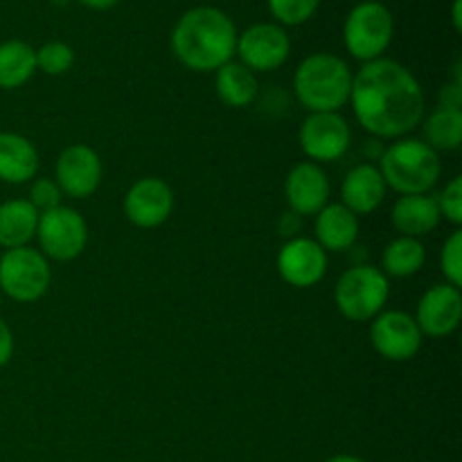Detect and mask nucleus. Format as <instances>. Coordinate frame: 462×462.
<instances>
[{
    "label": "nucleus",
    "mask_w": 462,
    "mask_h": 462,
    "mask_svg": "<svg viewBox=\"0 0 462 462\" xmlns=\"http://www.w3.org/2000/svg\"><path fill=\"white\" fill-rule=\"evenodd\" d=\"M356 122L374 138H406L427 113L418 77L393 59H374L352 77L350 102Z\"/></svg>",
    "instance_id": "f257e3e1"
},
{
    "label": "nucleus",
    "mask_w": 462,
    "mask_h": 462,
    "mask_svg": "<svg viewBox=\"0 0 462 462\" xmlns=\"http://www.w3.org/2000/svg\"><path fill=\"white\" fill-rule=\"evenodd\" d=\"M237 30L233 18L217 7H194L171 30V52L194 72H217L233 61Z\"/></svg>",
    "instance_id": "f03ea898"
},
{
    "label": "nucleus",
    "mask_w": 462,
    "mask_h": 462,
    "mask_svg": "<svg viewBox=\"0 0 462 462\" xmlns=\"http://www.w3.org/2000/svg\"><path fill=\"white\" fill-rule=\"evenodd\" d=\"M352 70L329 52L310 54L293 75V93L310 113H338L350 102Z\"/></svg>",
    "instance_id": "7ed1b4c3"
},
{
    "label": "nucleus",
    "mask_w": 462,
    "mask_h": 462,
    "mask_svg": "<svg viewBox=\"0 0 462 462\" xmlns=\"http://www.w3.org/2000/svg\"><path fill=\"white\" fill-rule=\"evenodd\" d=\"M379 171L391 189L402 197L429 194L442 174L440 153L433 152L424 140L400 138L383 149Z\"/></svg>",
    "instance_id": "20e7f679"
},
{
    "label": "nucleus",
    "mask_w": 462,
    "mask_h": 462,
    "mask_svg": "<svg viewBox=\"0 0 462 462\" xmlns=\"http://www.w3.org/2000/svg\"><path fill=\"white\" fill-rule=\"evenodd\" d=\"M391 298V280L373 264H355L338 278L334 302L343 319L368 323L377 319Z\"/></svg>",
    "instance_id": "39448f33"
},
{
    "label": "nucleus",
    "mask_w": 462,
    "mask_h": 462,
    "mask_svg": "<svg viewBox=\"0 0 462 462\" xmlns=\"http://www.w3.org/2000/svg\"><path fill=\"white\" fill-rule=\"evenodd\" d=\"M395 34V21L391 9L379 0H364L356 5L343 25V41L347 52L368 63L382 59Z\"/></svg>",
    "instance_id": "423d86ee"
},
{
    "label": "nucleus",
    "mask_w": 462,
    "mask_h": 462,
    "mask_svg": "<svg viewBox=\"0 0 462 462\" xmlns=\"http://www.w3.org/2000/svg\"><path fill=\"white\" fill-rule=\"evenodd\" d=\"M52 282L48 257L32 246L12 248L0 255V291L16 302H36Z\"/></svg>",
    "instance_id": "0eeeda50"
},
{
    "label": "nucleus",
    "mask_w": 462,
    "mask_h": 462,
    "mask_svg": "<svg viewBox=\"0 0 462 462\" xmlns=\"http://www.w3.org/2000/svg\"><path fill=\"white\" fill-rule=\"evenodd\" d=\"M36 237L41 253L48 260L72 262L88 244V226L75 208L59 206L54 210L41 212Z\"/></svg>",
    "instance_id": "6e6552de"
},
{
    "label": "nucleus",
    "mask_w": 462,
    "mask_h": 462,
    "mask_svg": "<svg viewBox=\"0 0 462 462\" xmlns=\"http://www.w3.org/2000/svg\"><path fill=\"white\" fill-rule=\"evenodd\" d=\"M235 54L253 72L278 70L291 54V41L278 23H255L237 34Z\"/></svg>",
    "instance_id": "1a4fd4ad"
},
{
    "label": "nucleus",
    "mask_w": 462,
    "mask_h": 462,
    "mask_svg": "<svg viewBox=\"0 0 462 462\" xmlns=\"http://www.w3.org/2000/svg\"><path fill=\"white\" fill-rule=\"evenodd\" d=\"M300 147L311 162H334L347 153L352 131L341 113H310L300 126Z\"/></svg>",
    "instance_id": "9d476101"
},
{
    "label": "nucleus",
    "mask_w": 462,
    "mask_h": 462,
    "mask_svg": "<svg viewBox=\"0 0 462 462\" xmlns=\"http://www.w3.org/2000/svg\"><path fill=\"white\" fill-rule=\"evenodd\" d=\"M370 341L379 356L395 364L411 361L422 347V332L411 314L400 310H383L377 319H373Z\"/></svg>",
    "instance_id": "9b49d317"
},
{
    "label": "nucleus",
    "mask_w": 462,
    "mask_h": 462,
    "mask_svg": "<svg viewBox=\"0 0 462 462\" xmlns=\"http://www.w3.org/2000/svg\"><path fill=\"white\" fill-rule=\"evenodd\" d=\"M54 180L70 199H88L102 183V161L88 144H70L54 165Z\"/></svg>",
    "instance_id": "f8f14e48"
},
{
    "label": "nucleus",
    "mask_w": 462,
    "mask_h": 462,
    "mask_svg": "<svg viewBox=\"0 0 462 462\" xmlns=\"http://www.w3.org/2000/svg\"><path fill=\"white\" fill-rule=\"evenodd\" d=\"M174 212V192L170 183L156 176L135 180L125 194V215L138 228H158Z\"/></svg>",
    "instance_id": "ddd939ff"
},
{
    "label": "nucleus",
    "mask_w": 462,
    "mask_h": 462,
    "mask_svg": "<svg viewBox=\"0 0 462 462\" xmlns=\"http://www.w3.org/2000/svg\"><path fill=\"white\" fill-rule=\"evenodd\" d=\"M328 253L311 237H293L280 248L278 273L296 289H310L328 273Z\"/></svg>",
    "instance_id": "4468645a"
},
{
    "label": "nucleus",
    "mask_w": 462,
    "mask_h": 462,
    "mask_svg": "<svg viewBox=\"0 0 462 462\" xmlns=\"http://www.w3.org/2000/svg\"><path fill=\"white\" fill-rule=\"evenodd\" d=\"M415 323H418L422 337L445 338L458 329L462 320V296L460 289L451 284H433L418 302L415 311Z\"/></svg>",
    "instance_id": "2eb2a0df"
},
{
    "label": "nucleus",
    "mask_w": 462,
    "mask_h": 462,
    "mask_svg": "<svg viewBox=\"0 0 462 462\" xmlns=\"http://www.w3.org/2000/svg\"><path fill=\"white\" fill-rule=\"evenodd\" d=\"M329 179L316 162H298L284 180V197L293 215H319L329 203Z\"/></svg>",
    "instance_id": "dca6fc26"
},
{
    "label": "nucleus",
    "mask_w": 462,
    "mask_h": 462,
    "mask_svg": "<svg viewBox=\"0 0 462 462\" xmlns=\"http://www.w3.org/2000/svg\"><path fill=\"white\" fill-rule=\"evenodd\" d=\"M388 185L383 180L379 167L370 165V162H361V165L352 167L346 174L341 185V199L343 206L356 217L373 215L383 201H386Z\"/></svg>",
    "instance_id": "f3484780"
},
{
    "label": "nucleus",
    "mask_w": 462,
    "mask_h": 462,
    "mask_svg": "<svg viewBox=\"0 0 462 462\" xmlns=\"http://www.w3.org/2000/svg\"><path fill=\"white\" fill-rule=\"evenodd\" d=\"M440 210H438L436 197L429 194H411L400 197L393 206L391 221L402 237L422 239L424 235L433 233L440 224Z\"/></svg>",
    "instance_id": "a211bd4d"
},
{
    "label": "nucleus",
    "mask_w": 462,
    "mask_h": 462,
    "mask_svg": "<svg viewBox=\"0 0 462 462\" xmlns=\"http://www.w3.org/2000/svg\"><path fill=\"white\" fill-rule=\"evenodd\" d=\"M316 242L325 253H341L355 246L359 237V217L347 210L343 203H328L316 215Z\"/></svg>",
    "instance_id": "6ab92c4d"
},
{
    "label": "nucleus",
    "mask_w": 462,
    "mask_h": 462,
    "mask_svg": "<svg viewBox=\"0 0 462 462\" xmlns=\"http://www.w3.org/2000/svg\"><path fill=\"white\" fill-rule=\"evenodd\" d=\"M39 171V152L21 134H0V180L9 185L30 183Z\"/></svg>",
    "instance_id": "aec40b11"
},
{
    "label": "nucleus",
    "mask_w": 462,
    "mask_h": 462,
    "mask_svg": "<svg viewBox=\"0 0 462 462\" xmlns=\"http://www.w3.org/2000/svg\"><path fill=\"white\" fill-rule=\"evenodd\" d=\"M39 228V210L27 199L0 203V248L30 246Z\"/></svg>",
    "instance_id": "412c9836"
},
{
    "label": "nucleus",
    "mask_w": 462,
    "mask_h": 462,
    "mask_svg": "<svg viewBox=\"0 0 462 462\" xmlns=\"http://www.w3.org/2000/svg\"><path fill=\"white\" fill-rule=\"evenodd\" d=\"M215 88L221 102L230 108H246L251 106L260 93L255 72L248 70L239 61H228L217 70Z\"/></svg>",
    "instance_id": "4be33fe9"
},
{
    "label": "nucleus",
    "mask_w": 462,
    "mask_h": 462,
    "mask_svg": "<svg viewBox=\"0 0 462 462\" xmlns=\"http://www.w3.org/2000/svg\"><path fill=\"white\" fill-rule=\"evenodd\" d=\"M36 72V50L25 41L0 43V88L14 90L25 86Z\"/></svg>",
    "instance_id": "5701e85b"
},
{
    "label": "nucleus",
    "mask_w": 462,
    "mask_h": 462,
    "mask_svg": "<svg viewBox=\"0 0 462 462\" xmlns=\"http://www.w3.org/2000/svg\"><path fill=\"white\" fill-rule=\"evenodd\" d=\"M427 262V248L420 239L397 237L383 248L382 253V273L386 278H411L420 273Z\"/></svg>",
    "instance_id": "b1692460"
},
{
    "label": "nucleus",
    "mask_w": 462,
    "mask_h": 462,
    "mask_svg": "<svg viewBox=\"0 0 462 462\" xmlns=\"http://www.w3.org/2000/svg\"><path fill=\"white\" fill-rule=\"evenodd\" d=\"M424 125V143L433 152H456L462 144V111L436 108Z\"/></svg>",
    "instance_id": "393cba45"
},
{
    "label": "nucleus",
    "mask_w": 462,
    "mask_h": 462,
    "mask_svg": "<svg viewBox=\"0 0 462 462\" xmlns=\"http://www.w3.org/2000/svg\"><path fill=\"white\" fill-rule=\"evenodd\" d=\"M75 63V52L68 43L61 41H50L36 50V70L45 72L50 77H59L68 72Z\"/></svg>",
    "instance_id": "a878e982"
},
{
    "label": "nucleus",
    "mask_w": 462,
    "mask_h": 462,
    "mask_svg": "<svg viewBox=\"0 0 462 462\" xmlns=\"http://www.w3.org/2000/svg\"><path fill=\"white\" fill-rule=\"evenodd\" d=\"M320 0H269V9L278 25L296 27L310 21L319 9Z\"/></svg>",
    "instance_id": "bb28decb"
},
{
    "label": "nucleus",
    "mask_w": 462,
    "mask_h": 462,
    "mask_svg": "<svg viewBox=\"0 0 462 462\" xmlns=\"http://www.w3.org/2000/svg\"><path fill=\"white\" fill-rule=\"evenodd\" d=\"M440 271L445 275L447 284L460 289L462 287V233L454 230L447 237L445 246L440 251Z\"/></svg>",
    "instance_id": "cd10ccee"
},
{
    "label": "nucleus",
    "mask_w": 462,
    "mask_h": 462,
    "mask_svg": "<svg viewBox=\"0 0 462 462\" xmlns=\"http://www.w3.org/2000/svg\"><path fill=\"white\" fill-rule=\"evenodd\" d=\"M436 201H438V210H440V217H445L449 224L460 226L462 224V176H454V179L445 185V189L438 194Z\"/></svg>",
    "instance_id": "c85d7f7f"
},
{
    "label": "nucleus",
    "mask_w": 462,
    "mask_h": 462,
    "mask_svg": "<svg viewBox=\"0 0 462 462\" xmlns=\"http://www.w3.org/2000/svg\"><path fill=\"white\" fill-rule=\"evenodd\" d=\"M61 188L57 185V180L54 179H36L34 183L30 185V199L27 201L32 203V206L41 212H48V210H54V208L61 206Z\"/></svg>",
    "instance_id": "c756f323"
},
{
    "label": "nucleus",
    "mask_w": 462,
    "mask_h": 462,
    "mask_svg": "<svg viewBox=\"0 0 462 462\" xmlns=\"http://www.w3.org/2000/svg\"><path fill=\"white\" fill-rule=\"evenodd\" d=\"M438 99H440V106H438V108L460 111V106H462V84H458V81H451V84L442 86Z\"/></svg>",
    "instance_id": "7c9ffc66"
},
{
    "label": "nucleus",
    "mask_w": 462,
    "mask_h": 462,
    "mask_svg": "<svg viewBox=\"0 0 462 462\" xmlns=\"http://www.w3.org/2000/svg\"><path fill=\"white\" fill-rule=\"evenodd\" d=\"M12 355H14V334L12 329H9V325L0 319V368L12 361Z\"/></svg>",
    "instance_id": "2f4dec72"
},
{
    "label": "nucleus",
    "mask_w": 462,
    "mask_h": 462,
    "mask_svg": "<svg viewBox=\"0 0 462 462\" xmlns=\"http://www.w3.org/2000/svg\"><path fill=\"white\" fill-rule=\"evenodd\" d=\"M79 3L84 5V7L95 9V12H106V9L116 7V5L120 3V0H79Z\"/></svg>",
    "instance_id": "473e14b6"
},
{
    "label": "nucleus",
    "mask_w": 462,
    "mask_h": 462,
    "mask_svg": "<svg viewBox=\"0 0 462 462\" xmlns=\"http://www.w3.org/2000/svg\"><path fill=\"white\" fill-rule=\"evenodd\" d=\"M460 9H462V0H454V27H456V32H462Z\"/></svg>",
    "instance_id": "72a5a7b5"
},
{
    "label": "nucleus",
    "mask_w": 462,
    "mask_h": 462,
    "mask_svg": "<svg viewBox=\"0 0 462 462\" xmlns=\"http://www.w3.org/2000/svg\"><path fill=\"white\" fill-rule=\"evenodd\" d=\"M328 462H365V460L356 458V456H347V454H341V456H334V458H329Z\"/></svg>",
    "instance_id": "f704fd0d"
}]
</instances>
